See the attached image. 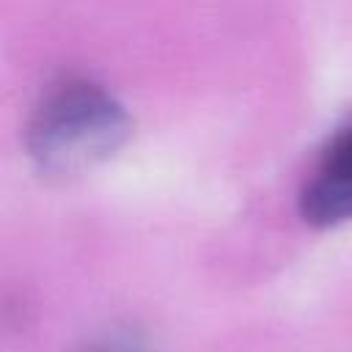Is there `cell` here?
<instances>
[{
  "mask_svg": "<svg viewBox=\"0 0 352 352\" xmlns=\"http://www.w3.org/2000/svg\"><path fill=\"white\" fill-rule=\"evenodd\" d=\"M129 132V113L110 91L88 80H66L33 110L25 143L41 176L77 179L110 160Z\"/></svg>",
  "mask_w": 352,
  "mask_h": 352,
  "instance_id": "6da1fadb",
  "label": "cell"
},
{
  "mask_svg": "<svg viewBox=\"0 0 352 352\" xmlns=\"http://www.w3.org/2000/svg\"><path fill=\"white\" fill-rule=\"evenodd\" d=\"M300 214L316 228L352 220V124L324 146L314 176L300 192Z\"/></svg>",
  "mask_w": 352,
  "mask_h": 352,
  "instance_id": "7a4b0ae2",
  "label": "cell"
}]
</instances>
